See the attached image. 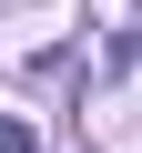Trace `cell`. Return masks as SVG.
<instances>
[{
	"label": "cell",
	"instance_id": "6da1fadb",
	"mask_svg": "<svg viewBox=\"0 0 142 153\" xmlns=\"http://www.w3.org/2000/svg\"><path fill=\"white\" fill-rule=\"evenodd\" d=\"M0 153H41V133L31 123H0Z\"/></svg>",
	"mask_w": 142,
	"mask_h": 153
}]
</instances>
